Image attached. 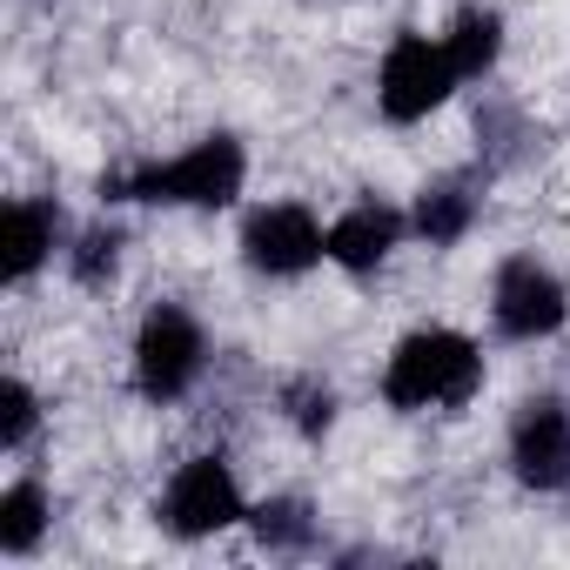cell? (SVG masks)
<instances>
[{
  "label": "cell",
  "instance_id": "cell-1",
  "mask_svg": "<svg viewBox=\"0 0 570 570\" xmlns=\"http://www.w3.org/2000/svg\"><path fill=\"white\" fill-rule=\"evenodd\" d=\"M248 181V155L235 135H202L168 161H141L121 181H101L115 202H161V208H228Z\"/></svg>",
  "mask_w": 570,
  "mask_h": 570
},
{
  "label": "cell",
  "instance_id": "cell-2",
  "mask_svg": "<svg viewBox=\"0 0 570 570\" xmlns=\"http://www.w3.org/2000/svg\"><path fill=\"white\" fill-rule=\"evenodd\" d=\"M483 383V350L463 330H410L383 363L390 410H463Z\"/></svg>",
  "mask_w": 570,
  "mask_h": 570
},
{
  "label": "cell",
  "instance_id": "cell-3",
  "mask_svg": "<svg viewBox=\"0 0 570 570\" xmlns=\"http://www.w3.org/2000/svg\"><path fill=\"white\" fill-rule=\"evenodd\" d=\"M456 88H463V75H456V61H450L443 41H430V35H396V41L383 48V68H376V108H383V121H396V128L430 121Z\"/></svg>",
  "mask_w": 570,
  "mask_h": 570
},
{
  "label": "cell",
  "instance_id": "cell-4",
  "mask_svg": "<svg viewBox=\"0 0 570 570\" xmlns=\"http://www.w3.org/2000/svg\"><path fill=\"white\" fill-rule=\"evenodd\" d=\"M208 363V336L181 303H155L135 330V390L148 403H181L202 383Z\"/></svg>",
  "mask_w": 570,
  "mask_h": 570
},
{
  "label": "cell",
  "instance_id": "cell-5",
  "mask_svg": "<svg viewBox=\"0 0 570 570\" xmlns=\"http://www.w3.org/2000/svg\"><path fill=\"white\" fill-rule=\"evenodd\" d=\"M242 262L255 275H275V282L309 275L316 262H330V228L303 202H262L242 222Z\"/></svg>",
  "mask_w": 570,
  "mask_h": 570
},
{
  "label": "cell",
  "instance_id": "cell-6",
  "mask_svg": "<svg viewBox=\"0 0 570 570\" xmlns=\"http://www.w3.org/2000/svg\"><path fill=\"white\" fill-rule=\"evenodd\" d=\"M490 316L510 343H543L570 323V289H563V275L543 268L537 255H510L490 282Z\"/></svg>",
  "mask_w": 570,
  "mask_h": 570
},
{
  "label": "cell",
  "instance_id": "cell-7",
  "mask_svg": "<svg viewBox=\"0 0 570 570\" xmlns=\"http://www.w3.org/2000/svg\"><path fill=\"white\" fill-rule=\"evenodd\" d=\"M242 517H248V503H242V483H235L228 456H188L175 470L168 497H161V523L175 537H188V543L195 537H215V530H228Z\"/></svg>",
  "mask_w": 570,
  "mask_h": 570
},
{
  "label": "cell",
  "instance_id": "cell-8",
  "mask_svg": "<svg viewBox=\"0 0 570 570\" xmlns=\"http://www.w3.org/2000/svg\"><path fill=\"white\" fill-rule=\"evenodd\" d=\"M510 470L523 490H563L570 483V403L530 396L510 423Z\"/></svg>",
  "mask_w": 570,
  "mask_h": 570
},
{
  "label": "cell",
  "instance_id": "cell-9",
  "mask_svg": "<svg viewBox=\"0 0 570 570\" xmlns=\"http://www.w3.org/2000/svg\"><path fill=\"white\" fill-rule=\"evenodd\" d=\"M403 228H410V222H403L396 208H383V202H356V208H343V215L330 222V262L350 268V275H376V268L396 255Z\"/></svg>",
  "mask_w": 570,
  "mask_h": 570
},
{
  "label": "cell",
  "instance_id": "cell-10",
  "mask_svg": "<svg viewBox=\"0 0 570 570\" xmlns=\"http://www.w3.org/2000/svg\"><path fill=\"white\" fill-rule=\"evenodd\" d=\"M61 248V208L41 195L8 202V282H35Z\"/></svg>",
  "mask_w": 570,
  "mask_h": 570
},
{
  "label": "cell",
  "instance_id": "cell-11",
  "mask_svg": "<svg viewBox=\"0 0 570 570\" xmlns=\"http://www.w3.org/2000/svg\"><path fill=\"white\" fill-rule=\"evenodd\" d=\"M443 48H450V61H456L463 81H483V75L497 68V55H503V14H497V8H463V14L450 21Z\"/></svg>",
  "mask_w": 570,
  "mask_h": 570
},
{
  "label": "cell",
  "instance_id": "cell-12",
  "mask_svg": "<svg viewBox=\"0 0 570 570\" xmlns=\"http://www.w3.org/2000/svg\"><path fill=\"white\" fill-rule=\"evenodd\" d=\"M410 222H416V235H423L430 248H450V242H463V235H470V222H476V195H470V188H456V181L423 188Z\"/></svg>",
  "mask_w": 570,
  "mask_h": 570
},
{
  "label": "cell",
  "instance_id": "cell-13",
  "mask_svg": "<svg viewBox=\"0 0 570 570\" xmlns=\"http://www.w3.org/2000/svg\"><path fill=\"white\" fill-rule=\"evenodd\" d=\"M41 530H48V490H41L35 476H21V483L0 490V550H8V557H28V550L41 543Z\"/></svg>",
  "mask_w": 570,
  "mask_h": 570
},
{
  "label": "cell",
  "instance_id": "cell-14",
  "mask_svg": "<svg viewBox=\"0 0 570 570\" xmlns=\"http://www.w3.org/2000/svg\"><path fill=\"white\" fill-rule=\"evenodd\" d=\"M248 523H255L262 550H303V543L316 537V523H309V503H303V497H268L262 510H248Z\"/></svg>",
  "mask_w": 570,
  "mask_h": 570
},
{
  "label": "cell",
  "instance_id": "cell-15",
  "mask_svg": "<svg viewBox=\"0 0 570 570\" xmlns=\"http://www.w3.org/2000/svg\"><path fill=\"white\" fill-rule=\"evenodd\" d=\"M35 423H41V396L21 376H8L0 383V450H28Z\"/></svg>",
  "mask_w": 570,
  "mask_h": 570
},
{
  "label": "cell",
  "instance_id": "cell-16",
  "mask_svg": "<svg viewBox=\"0 0 570 570\" xmlns=\"http://www.w3.org/2000/svg\"><path fill=\"white\" fill-rule=\"evenodd\" d=\"M115 262H121V235L115 228H88L81 235V255H75V275L81 282H101V275H115Z\"/></svg>",
  "mask_w": 570,
  "mask_h": 570
},
{
  "label": "cell",
  "instance_id": "cell-17",
  "mask_svg": "<svg viewBox=\"0 0 570 570\" xmlns=\"http://www.w3.org/2000/svg\"><path fill=\"white\" fill-rule=\"evenodd\" d=\"M289 403H296V423H303V436H323V430L336 423V396H330V390H316V383L289 390Z\"/></svg>",
  "mask_w": 570,
  "mask_h": 570
}]
</instances>
